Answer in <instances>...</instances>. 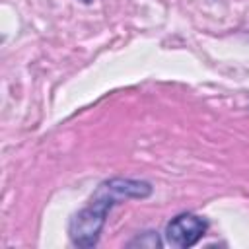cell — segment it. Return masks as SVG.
I'll return each mask as SVG.
<instances>
[{"mask_svg":"<svg viewBox=\"0 0 249 249\" xmlns=\"http://www.w3.org/2000/svg\"><path fill=\"white\" fill-rule=\"evenodd\" d=\"M82 2H91V0H82Z\"/></svg>","mask_w":249,"mask_h":249,"instance_id":"cell-3","label":"cell"},{"mask_svg":"<svg viewBox=\"0 0 249 249\" xmlns=\"http://www.w3.org/2000/svg\"><path fill=\"white\" fill-rule=\"evenodd\" d=\"M206 231V222L195 214H179L165 228V243L171 247L187 249L195 245Z\"/></svg>","mask_w":249,"mask_h":249,"instance_id":"cell-2","label":"cell"},{"mask_svg":"<svg viewBox=\"0 0 249 249\" xmlns=\"http://www.w3.org/2000/svg\"><path fill=\"white\" fill-rule=\"evenodd\" d=\"M152 193L150 185L144 181H132V179H111L103 183L97 193L93 195L89 206H86L82 212H78L70 222V239L78 247H91L97 243L99 231L105 222L107 210L123 198L128 196H148Z\"/></svg>","mask_w":249,"mask_h":249,"instance_id":"cell-1","label":"cell"}]
</instances>
